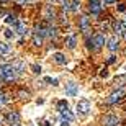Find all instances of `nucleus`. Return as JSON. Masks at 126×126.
Returning <instances> with one entry per match:
<instances>
[{"mask_svg": "<svg viewBox=\"0 0 126 126\" xmlns=\"http://www.w3.org/2000/svg\"><path fill=\"white\" fill-rule=\"evenodd\" d=\"M16 77H18V72H16L13 64H2L0 65V79H3L5 82H13Z\"/></svg>", "mask_w": 126, "mask_h": 126, "instance_id": "nucleus-1", "label": "nucleus"}, {"mask_svg": "<svg viewBox=\"0 0 126 126\" xmlns=\"http://www.w3.org/2000/svg\"><path fill=\"white\" fill-rule=\"evenodd\" d=\"M105 44V36H103L102 33H97V34H94V38L92 39H87V46L90 47V49H94V51H97V49H100V47Z\"/></svg>", "mask_w": 126, "mask_h": 126, "instance_id": "nucleus-2", "label": "nucleus"}, {"mask_svg": "<svg viewBox=\"0 0 126 126\" xmlns=\"http://www.w3.org/2000/svg\"><path fill=\"white\" fill-rule=\"evenodd\" d=\"M75 108H77V113L79 115H82V116H85V115H89L90 113V102L89 100H79L77 102V105H75Z\"/></svg>", "mask_w": 126, "mask_h": 126, "instance_id": "nucleus-3", "label": "nucleus"}, {"mask_svg": "<svg viewBox=\"0 0 126 126\" xmlns=\"http://www.w3.org/2000/svg\"><path fill=\"white\" fill-rule=\"evenodd\" d=\"M123 97H125V92H123L121 89H120V90H115V92H113V94L107 98V103H110V105H111V103H116V102H120Z\"/></svg>", "mask_w": 126, "mask_h": 126, "instance_id": "nucleus-4", "label": "nucleus"}, {"mask_svg": "<svg viewBox=\"0 0 126 126\" xmlns=\"http://www.w3.org/2000/svg\"><path fill=\"white\" fill-rule=\"evenodd\" d=\"M103 126H120V120H118L115 115H107L103 116Z\"/></svg>", "mask_w": 126, "mask_h": 126, "instance_id": "nucleus-5", "label": "nucleus"}, {"mask_svg": "<svg viewBox=\"0 0 126 126\" xmlns=\"http://www.w3.org/2000/svg\"><path fill=\"white\" fill-rule=\"evenodd\" d=\"M77 92H79V87H77L75 82H69V84L65 85V95L67 97H75Z\"/></svg>", "mask_w": 126, "mask_h": 126, "instance_id": "nucleus-6", "label": "nucleus"}, {"mask_svg": "<svg viewBox=\"0 0 126 126\" xmlns=\"http://www.w3.org/2000/svg\"><path fill=\"white\" fill-rule=\"evenodd\" d=\"M90 12L92 15H98L102 12V3H100V0H90Z\"/></svg>", "mask_w": 126, "mask_h": 126, "instance_id": "nucleus-7", "label": "nucleus"}, {"mask_svg": "<svg viewBox=\"0 0 126 126\" xmlns=\"http://www.w3.org/2000/svg\"><path fill=\"white\" fill-rule=\"evenodd\" d=\"M79 7H80V2H79V0H72L70 3H69V0H67V2L64 3V8L65 10H70V12H77V10H79Z\"/></svg>", "mask_w": 126, "mask_h": 126, "instance_id": "nucleus-8", "label": "nucleus"}, {"mask_svg": "<svg viewBox=\"0 0 126 126\" xmlns=\"http://www.w3.org/2000/svg\"><path fill=\"white\" fill-rule=\"evenodd\" d=\"M52 61L56 62V64L64 65V64H67V57H65L62 52H56V54H52Z\"/></svg>", "mask_w": 126, "mask_h": 126, "instance_id": "nucleus-9", "label": "nucleus"}, {"mask_svg": "<svg viewBox=\"0 0 126 126\" xmlns=\"http://www.w3.org/2000/svg\"><path fill=\"white\" fill-rule=\"evenodd\" d=\"M7 121H8L10 125H16V123L20 121V115H18L16 111L8 113V115H7Z\"/></svg>", "mask_w": 126, "mask_h": 126, "instance_id": "nucleus-10", "label": "nucleus"}, {"mask_svg": "<svg viewBox=\"0 0 126 126\" xmlns=\"http://www.w3.org/2000/svg\"><path fill=\"white\" fill-rule=\"evenodd\" d=\"M15 30H16L18 34H26V23H23V21H16V23H15Z\"/></svg>", "mask_w": 126, "mask_h": 126, "instance_id": "nucleus-11", "label": "nucleus"}, {"mask_svg": "<svg viewBox=\"0 0 126 126\" xmlns=\"http://www.w3.org/2000/svg\"><path fill=\"white\" fill-rule=\"evenodd\" d=\"M108 49H110L111 52H115L118 49V38L116 36L110 38V41H108Z\"/></svg>", "mask_w": 126, "mask_h": 126, "instance_id": "nucleus-12", "label": "nucleus"}, {"mask_svg": "<svg viewBox=\"0 0 126 126\" xmlns=\"http://www.w3.org/2000/svg\"><path fill=\"white\" fill-rule=\"evenodd\" d=\"M67 47H70V49H74L75 47V44H77V38H75V34H70L69 38H67Z\"/></svg>", "mask_w": 126, "mask_h": 126, "instance_id": "nucleus-13", "label": "nucleus"}, {"mask_svg": "<svg viewBox=\"0 0 126 126\" xmlns=\"http://www.w3.org/2000/svg\"><path fill=\"white\" fill-rule=\"evenodd\" d=\"M80 30L82 31H87L89 30V16H82L80 18Z\"/></svg>", "mask_w": 126, "mask_h": 126, "instance_id": "nucleus-14", "label": "nucleus"}, {"mask_svg": "<svg viewBox=\"0 0 126 126\" xmlns=\"http://www.w3.org/2000/svg\"><path fill=\"white\" fill-rule=\"evenodd\" d=\"M10 51H12V49H10V46H8V44H7V43H2V41H0V54L7 56V54H8Z\"/></svg>", "mask_w": 126, "mask_h": 126, "instance_id": "nucleus-15", "label": "nucleus"}, {"mask_svg": "<svg viewBox=\"0 0 126 126\" xmlns=\"http://www.w3.org/2000/svg\"><path fill=\"white\" fill-rule=\"evenodd\" d=\"M57 110H59V113L64 111V110H69L67 102H65V100H59V102H57Z\"/></svg>", "mask_w": 126, "mask_h": 126, "instance_id": "nucleus-16", "label": "nucleus"}, {"mask_svg": "<svg viewBox=\"0 0 126 126\" xmlns=\"http://www.w3.org/2000/svg\"><path fill=\"white\" fill-rule=\"evenodd\" d=\"M113 30H115V33H118V34H123V31H125V25L123 23H120V21H118V23H115V26H113Z\"/></svg>", "mask_w": 126, "mask_h": 126, "instance_id": "nucleus-17", "label": "nucleus"}, {"mask_svg": "<svg viewBox=\"0 0 126 126\" xmlns=\"http://www.w3.org/2000/svg\"><path fill=\"white\" fill-rule=\"evenodd\" d=\"M61 116L64 118V120H67V121H72V120H74V115H72L69 110H64V111H61Z\"/></svg>", "mask_w": 126, "mask_h": 126, "instance_id": "nucleus-18", "label": "nucleus"}, {"mask_svg": "<svg viewBox=\"0 0 126 126\" xmlns=\"http://www.w3.org/2000/svg\"><path fill=\"white\" fill-rule=\"evenodd\" d=\"M13 65H15V69H16V72H18V75L23 72V69H25V64L21 61H16V62H13Z\"/></svg>", "mask_w": 126, "mask_h": 126, "instance_id": "nucleus-19", "label": "nucleus"}, {"mask_svg": "<svg viewBox=\"0 0 126 126\" xmlns=\"http://www.w3.org/2000/svg\"><path fill=\"white\" fill-rule=\"evenodd\" d=\"M33 43L36 44V46H41L43 44V38L38 34V33H34V36H33Z\"/></svg>", "mask_w": 126, "mask_h": 126, "instance_id": "nucleus-20", "label": "nucleus"}, {"mask_svg": "<svg viewBox=\"0 0 126 126\" xmlns=\"http://www.w3.org/2000/svg\"><path fill=\"white\" fill-rule=\"evenodd\" d=\"M5 21H7V23H10V25H12V23H16V21H18V20H16V16H15V15H7V18H5Z\"/></svg>", "mask_w": 126, "mask_h": 126, "instance_id": "nucleus-21", "label": "nucleus"}, {"mask_svg": "<svg viewBox=\"0 0 126 126\" xmlns=\"http://www.w3.org/2000/svg\"><path fill=\"white\" fill-rule=\"evenodd\" d=\"M18 97L20 98H28L30 97V92H28V90H20V92H18Z\"/></svg>", "mask_w": 126, "mask_h": 126, "instance_id": "nucleus-22", "label": "nucleus"}, {"mask_svg": "<svg viewBox=\"0 0 126 126\" xmlns=\"http://www.w3.org/2000/svg\"><path fill=\"white\" fill-rule=\"evenodd\" d=\"M115 82H116V85L120 84V85H123L121 82H126V75H118L116 79H115Z\"/></svg>", "mask_w": 126, "mask_h": 126, "instance_id": "nucleus-23", "label": "nucleus"}, {"mask_svg": "<svg viewBox=\"0 0 126 126\" xmlns=\"http://www.w3.org/2000/svg\"><path fill=\"white\" fill-rule=\"evenodd\" d=\"M31 69H33V72H34V74H39V72H41V65L33 64V65H31Z\"/></svg>", "mask_w": 126, "mask_h": 126, "instance_id": "nucleus-24", "label": "nucleus"}, {"mask_svg": "<svg viewBox=\"0 0 126 126\" xmlns=\"http://www.w3.org/2000/svg\"><path fill=\"white\" fill-rule=\"evenodd\" d=\"M44 80H46L47 84H52V85H57V84H59V82H57V79H51V77H46Z\"/></svg>", "mask_w": 126, "mask_h": 126, "instance_id": "nucleus-25", "label": "nucleus"}, {"mask_svg": "<svg viewBox=\"0 0 126 126\" xmlns=\"http://www.w3.org/2000/svg\"><path fill=\"white\" fill-rule=\"evenodd\" d=\"M5 36L7 38H13V33L10 31V30H5Z\"/></svg>", "mask_w": 126, "mask_h": 126, "instance_id": "nucleus-26", "label": "nucleus"}, {"mask_svg": "<svg viewBox=\"0 0 126 126\" xmlns=\"http://www.w3.org/2000/svg\"><path fill=\"white\" fill-rule=\"evenodd\" d=\"M5 102H7V98H5V95L0 92V105H2V103H5Z\"/></svg>", "mask_w": 126, "mask_h": 126, "instance_id": "nucleus-27", "label": "nucleus"}, {"mask_svg": "<svg viewBox=\"0 0 126 126\" xmlns=\"http://www.w3.org/2000/svg\"><path fill=\"white\" fill-rule=\"evenodd\" d=\"M70 125V121H67V120H64L62 118V121H61V126H69Z\"/></svg>", "mask_w": 126, "mask_h": 126, "instance_id": "nucleus-28", "label": "nucleus"}, {"mask_svg": "<svg viewBox=\"0 0 126 126\" xmlns=\"http://www.w3.org/2000/svg\"><path fill=\"white\" fill-rule=\"evenodd\" d=\"M118 10H120V12H126V5H118Z\"/></svg>", "mask_w": 126, "mask_h": 126, "instance_id": "nucleus-29", "label": "nucleus"}, {"mask_svg": "<svg viewBox=\"0 0 126 126\" xmlns=\"http://www.w3.org/2000/svg\"><path fill=\"white\" fill-rule=\"evenodd\" d=\"M41 126H51V125H49V121H41Z\"/></svg>", "mask_w": 126, "mask_h": 126, "instance_id": "nucleus-30", "label": "nucleus"}, {"mask_svg": "<svg viewBox=\"0 0 126 126\" xmlns=\"http://www.w3.org/2000/svg\"><path fill=\"white\" fill-rule=\"evenodd\" d=\"M105 3H115V0H105Z\"/></svg>", "mask_w": 126, "mask_h": 126, "instance_id": "nucleus-31", "label": "nucleus"}, {"mask_svg": "<svg viewBox=\"0 0 126 126\" xmlns=\"http://www.w3.org/2000/svg\"><path fill=\"white\" fill-rule=\"evenodd\" d=\"M57 2H59V3H62V5H64L65 2H67V0H57Z\"/></svg>", "mask_w": 126, "mask_h": 126, "instance_id": "nucleus-32", "label": "nucleus"}, {"mask_svg": "<svg viewBox=\"0 0 126 126\" xmlns=\"http://www.w3.org/2000/svg\"><path fill=\"white\" fill-rule=\"evenodd\" d=\"M3 15H5V12H3V10H0V16H3Z\"/></svg>", "mask_w": 126, "mask_h": 126, "instance_id": "nucleus-33", "label": "nucleus"}, {"mask_svg": "<svg viewBox=\"0 0 126 126\" xmlns=\"http://www.w3.org/2000/svg\"><path fill=\"white\" fill-rule=\"evenodd\" d=\"M123 25H125V28H126V18H125V20H123Z\"/></svg>", "mask_w": 126, "mask_h": 126, "instance_id": "nucleus-34", "label": "nucleus"}, {"mask_svg": "<svg viewBox=\"0 0 126 126\" xmlns=\"http://www.w3.org/2000/svg\"><path fill=\"white\" fill-rule=\"evenodd\" d=\"M123 36H125V39H126V30H125V31H123Z\"/></svg>", "mask_w": 126, "mask_h": 126, "instance_id": "nucleus-35", "label": "nucleus"}, {"mask_svg": "<svg viewBox=\"0 0 126 126\" xmlns=\"http://www.w3.org/2000/svg\"><path fill=\"white\" fill-rule=\"evenodd\" d=\"M125 54H126V49H125Z\"/></svg>", "mask_w": 126, "mask_h": 126, "instance_id": "nucleus-36", "label": "nucleus"}]
</instances>
